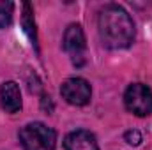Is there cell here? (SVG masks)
I'll return each mask as SVG.
<instances>
[{"label": "cell", "instance_id": "obj_7", "mask_svg": "<svg viewBox=\"0 0 152 150\" xmlns=\"http://www.w3.org/2000/svg\"><path fill=\"white\" fill-rule=\"evenodd\" d=\"M0 103L7 113H16L21 110V92L18 83L5 81L0 87Z\"/></svg>", "mask_w": 152, "mask_h": 150}, {"label": "cell", "instance_id": "obj_6", "mask_svg": "<svg viewBox=\"0 0 152 150\" xmlns=\"http://www.w3.org/2000/svg\"><path fill=\"white\" fill-rule=\"evenodd\" d=\"M64 149L66 150H99L97 140L90 131L78 129L69 133L64 138Z\"/></svg>", "mask_w": 152, "mask_h": 150}, {"label": "cell", "instance_id": "obj_8", "mask_svg": "<svg viewBox=\"0 0 152 150\" xmlns=\"http://www.w3.org/2000/svg\"><path fill=\"white\" fill-rule=\"evenodd\" d=\"M23 27H25V32L27 36L30 37L32 44H37V32H36V21H34V14H32V9H30V4H23Z\"/></svg>", "mask_w": 152, "mask_h": 150}, {"label": "cell", "instance_id": "obj_5", "mask_svg": "<svg viewBox=\"0 0 152 150\" xmlns=\"http://www.w3.org/2000/svg\"><path fill=\"white\" fill-rule=\"evenodd\" d=\"M60 94H62V97L69 104H73V106H85L90 101L92 88H90L88 81L83 79V78H69V79H66L62 83Z\"/></svg>", "mask_w": 152, "mask_h": 150}, {"label": "cell", "instance_id": "obj_10", "mask_svg": "<svg viewBox=\"0 0 152 150\" xmlns=\"http://www.w3.org/2000/svg\"><path fill=\"white\" fill-rule=\"evenodd\" d=\"M124 138H126V141L129 143V145H133V147H136V145H140L142 143V134L138 133V131H127L126 134H124Z\"/></svg>", "mask_w": 152, "mask_h": 150}, {"label": "cell", "instance_id": "obj_1", "mask_svg": "<svg viewBox=\"0 0 152 150\" xmlns=\"http://www.w3.org/2000/svg\"><path fill=\"white\" fill-rule=\"evenodd\" d=\"M99 37L110 50L129 48L134 41V23L127 11L117 4H108L99 11Z\"/></svg>", "mask_w": 152, "mask_h": 150}, {"label": "cell", "instance_id": "obj_9", "mask_svg": "<svg viewBox=\"0 0 152 150\" xmlns=\"http://www.w3.org/2000/svg\"><path fill=\"white\" fill-rule=\"evenodd\" d=\"M12 2H0V28H7L12 21Z\"/></svg>", "mask_w": 152, "mask_h": 150}, {"label": "cell", "instance_id": "obj_3", "mask_svg": "<svg viewBox=\"0 0 152 150\" xmlns=\"http://www.w3.org/2000/svg\"><path fill=\"white\" fill-rule=\"evenodd\" d=\"M124 104L136 117H149L152 113V90L143 83L129 85L124 92Z\"/></svg>", "mask_w": 152, "mask_h": 150}, {"label": "cell", "instance_id": "obj_2", "mask_svg": "<svg viewBox=\"0 0 152 150\" xmlns=\"http://www.w3.org/2000/svg\"><path fill=\"white\" fill-rule=\"evenodd\" d=\"M20 143L25 150H55L57 133L42 122H30L21 127Z\"/></svg>", "mask_w": 152, "mask_h": 150}, {"label": "cell", "instance_id": "obj_4", "mask_svg": "<svg viewBox=\"0 0 152 150\" xmlns=\"http://www.w3.org/2000/svg\"><path fill=\"white\" fill-rule=\"evenodd\" d=\"M64 50L71 57V62L76 67H81L85 64V51H87V41L83 28L80 25H69L64 34Z\"/></svg>", "mask_w": 152, "mask_h": 150}]
</instances>
